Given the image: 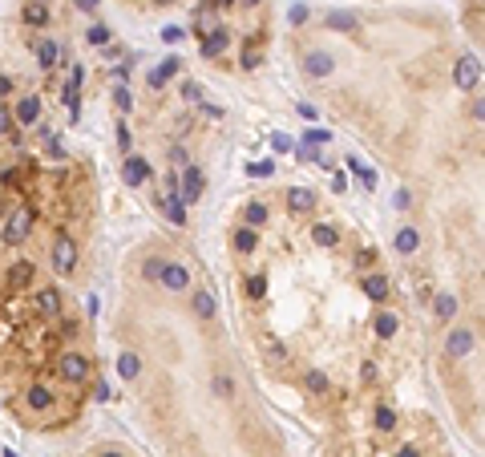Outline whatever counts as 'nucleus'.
I'll return each instance as SVG.
<instances>
[{
  "label": "nucleus",
  "mask_w": 485,
  "mask_h": 457,
  "mask_svg": "<svg viewBox=\"0 0 485 457\" xmlns=\"http://www.w3.org/2000/svg\"><path fill=\"white\" fill-rule=\"evenodd\" d=\"M77 259H81L77 239H73L69 231H57V235H53V251H48V263H53V271H57V276H73Z\"/></svg>",
  "instance_id": "obj_1"
},
{
  "label": "nucleus",
  "mask_w": 485,
  "mask_h": 457,
  "mask_svg": "<svg viewBox=\"0 0 485 457\" xmlns=\"http://www.w3.org/2000/svg\"><path fill=\"white\" fill-rule=\"evenodd\" d=\"M32 227H37V207L32 202H20L8 219H4V243L16 247V243H25L32 235Z\"/></svg>",
  "instance_id": "obj_2"
},
{
  "label": "nucleus",
  "mask_w": 485,
  "mask_h": 457,
  "mask_svg": "<svg viewBox=\"0 0 485 457\" xmlns=\"http://www.w3.org/2000/svg\"><path fill=\"white\" fill-rule=\"evenodd\" d=\"M57 376L69 380V385H85L89 380V356L81 348H65L61 356H57Z\"/></svg>",
  "instance_id": "obj_3"
},
{
  "label": "nucleus",
  "mask_w": 485,
  "mask_h": 457,
  "mask_svg": "<svg viewBox=\"0 0 485 457\" xmlns=\"http://www.w3.org/2000/svg\"><path fill=\"white\" fill-rule=\"evenodd\" d=\"M453 82L457 89H477L481 85V57L477 53H465V57H457V65H453Z\"/></svg>",
  "instance_id": "obj_4"
},
{
  "label": "nucleus",
  "mask_w": 485,
  "mask_h": 457,
  "mask_svg": "<svg viewBox=\"0 0 485 457\" xmlns=\"http://www.w3.org/2000/svg\"><path fill=\"white\" fill-rule=\"evenodd\" d=\"M477 348V336L473 328H449V340H445V356L449 360H465L469 352Z\"/></svg>",
  "instance_id": "obj_5"
},
{
  "label": "nucleus",
  "mask_w": 485,
  "mask_h": 457,
  "mask_svg": "<svg viewBox=\"0 0 485 457\" xmlns=\"http://www.w3.org/2000/svg\"><path fill=\"white\" fill-rule=\"evenodd\" d=\"M150 174H154V170H150V162H146L142 154H126V162H122V182H126V186L138 191V186L150 182Z\"/></svg>",
  "instance_id": "obj_6"
},
{
  "label": "nucleus",
  "mask_w": 485,
  "mask_h": 457,
  "mask_svg": "<svg viewBox=\"0 0 485 457\" xmlns=\"http://www.w3.org/2000/svg\"><path fill=\"white\" fill-rule=\"evenodd\" d=\"M202 186H207L202 170H198V166H182V191H178V202H182V207H186V202H198V198H202Z\"/></svg>",
  "instance_id": "obj_7"
},
{
  "label": "nucleus",
  "mask_w": 485,
  "mask_h": 457,
  "mask_svg": "<svg viewBox=\"0 0 485 457\" xmlns=\"http://www.w3.org/2000/svg\"><path fill=\"white\" fill-rule=\"evenodd\" d=\"M304 73L307 77H332V73H336V57L328 49H311L304 57Z\"/></svg>",
  "instance_id": "obj_8"
},
{
  "label": "nucleus",
  "mask_w": 485,
  "mask_h": 457,
  "mask_svg": "<svg viewBox=\"0 0 485 457\" xmlns=\"http://www.w3.org/2000/svg\"><path fill=\"white\" fill-rule=\"evenodd\" d=\"M158 283L166 288V292H186V288H190V271H186L182 263H170V259H166V267H162Z\"/></svg>",
  "instance_id": "obj_9"
},
{
  "label": "nucleus",
  "mask_w": 485,
  "mask_h": 457,
  "mask_svg": "<svg viewBox=\"0 0 485 457\" xmlns=\"http://www.w3.org/2000/svg\"><path fill=\"white\" fill-rule=\"evenodd\" d=\"M41 114H45V105H41V98L37 94H29V98H20L16 101V126H37L41 122Z\"/></svg>",
  "instance_id": "obj_10"
},
{
  "label": "nucleus",
  "mask_w": 485,
  "mask_h": 457,
  "mask_svg": "<svg viewBox=\"0 0 485 457\" xmlns=\"http://www.w3.org/2000/svg\"><path fill=\"white\" fill-rule=\"evenodd\" d=\"M32 304H37V311L48 316V320H57V316H61V292H57V288H37Z\"/></svg>",
  "instance_id": "obj_11"
},
{
  "label": "nucleus",
  "mask_w": 485,
  "mask_h": 457,
  "mask_svg": "<svg viewBox=\"0 0 485 457\" xmlns=\"http://www.w3.org/2000/svg\"><path fill=\"white\" fill-rule=\"evenodd\" d=\"M231 45V29H223V25H214L207 37H202V57H223V49Z\"/></svg>",
  "instance_id": "obj_12"
},
{
  "label": "nucleus",
  "mask_w": 485,
  "mask_h": 457,
  "mask_svg": "<svg viewBox=\"0 0 485 457\" xmlns=\"http://www.w3.org/2000/svg\"><path fill=\"white\" fill-rule=\"evenodd\" d=\"M178 69H182V61H178V57H166L162 65H154V69H150L146 85H150V89H162V85H166V82H170V77L178 73Z\"/></svg>",
  "instance_id": "obj_13"
},
{
  "label": "nucleus",
  "mask_w": 485,
  "mask_h": 457,
  "mask_svg": "<svg viewBox=\"0 0 485 457\" xmlns=\"http://www.w3.org/2000/svg\"><path fill=\"white\" fill-rule=\"evenodd\" d=\"M25 405L32 408V413H45V408H53V389L48 385H29V392H25Z\"/></svg>",
  "instance_id": "obj_14"
},
{
  "label": "nucleus",
  "mask_w": 485,
  "mask_h": 457,
  "mask_svg": "<svg viewBox=\"0 0 485 457\" xmlns=\"http://www.w3.org/2000/svg\"><path fill=\"white\" fill-rule=\"evenodd\" d=\"M323 25H328V29H336V33H360V17H356V13H328V17H323Z\"/></svg>",
  "instance_id": "obj_15"
},
{
  "label": "nucleus",
  "mask_w": 485,
  "mask_h": 457,
  "mask_svg": "<svg viewBox=\"0 0 485 457\" xmlns=\"http://www.w3.org/2000/svg\"><path fill=\"white\" fill-rule=\"evenodd\" d=\"M190 304H194V316H198V320H210V316L219 311V300H214V292H210V288H198Z\"/></svg>",
  "instance_id": "obj_16"
},
{
  "label": "nucleus",
  "mask_w": 485,
  "mask_h": 457,
  "mask_svg": "<svg viewBox=\"0 0 485 457\" xmlns=\"http://www.w3.org/2000/svg\"><path fill=\"white\" fill-rule=\"evenodd\" d=\"M388 292H392V283H388V279L380 276V271H372V276L364 279V295H368L372 304H384Z\"/></svg>",
  "instance_id": "obj_17"
},
{
  "label": "nucleus",
  "mask_w": 485,
  "mask_h": 457,
  "mask_svg": "<svg viewBox=\"0 0 485 457\" xmlns=\"http://www.w3.org/2000/svg\"><path fill=\"white\" fill-rule=\"evenodd\" d=\"M29 283H32V263L29 259H16L13 267H8V288H13V292H25Z\"/></svg>",
  "instance_id": "obj_18"
},
{
  "label": "nucleus",
  "mask_w": 485,
  "mask_h": 457,
  "mask_svg": "<svg viewBox=\"0 0 485 457\" xmlns=\"http://www.w3.org/2000/svg\"><path fill=\"white\" fill-rule=\"evenodd\" d=\"M20 17H25L29 29H45V25H48V4H45V0H29Z\"/></svg>",
  "instance_id": "obj_19"
},
{
  "label": "nucleus",
  "mask_w": 485,
  "mask_h": 457,
  "mask_svg": "<svg viewBox=\"0 0 485 457\" xmlns=\"http://www.w3.org/2000/svg\"><path fill=\"white\" fill-rule=\"evenodd\" d=\"M37 61H41V69H45V73H53V69H57V61H61V45H57L53 37H48V41H41V45H37Z\"/></svg>",
  "instance_id": "obj_20"
},
{
  "label": "nucleus",
  "mask_w": 485,
  "mask_h": 457,
  "mask_svg": "<svg viewBox=\"0 0 485 457\" xmlns=\"http://www.w3.org/2000/svg\"><path fill=\"white\" fill-rule=\"evenodd\" d=\"M287 207L295 214L311 211V207H316V191H307V186H291V191H287Z\"/></svg>",
  "instance_id": "obj_21"
},
{
  "label": "nucleus",
  "mask_w": 485,
  "mask_h": 457,
  "mask_svg": "<svg viewBox=\"0 0 485 457\" xmlns=\"http://www.w3.org/2000/svg\"><path fill=\"white\" fill-rule=\"evenodd\" d=\"M117 376H122V380H138V376H142V356H138V352H122V356H117Z\"/></svg>",
  "instance_id": "obj_22"
},
{
  "label": "nucleus",
  "mask_w": 485,
  "mask_h": 457,
  "mask_svg": "<svg viewBox=\"0 0 485 457\" xmlns=\"http://www.w3.org/2000/svg\"><path fill=\"white\" fill-rule=\"evenodd\" d=\"M344 162H348V170H352L356 179L364 182V191H376V182H380V179H376V170H372V166H364L360 158H356V154H348Z\"/></svg>",
  "instance_id": "obj_23"
},
{
  "label": "nucleus",
  "mask_w": 485,
  "mask_h": 457,
  "mask_svg": "<svg viewBox=\"0 0 485 457\" xmlns=\"http://www.w3.org/2000/svg\"><path fill=\"white\" fill-rule=\"evenodd\" d=\"M396 328H401V320H396L392 311H376V320H372V332H376L380 340H392V336H396Z\"/></svg>",
  "instance_id": "obj_24"
},
{
  "label": "nucleus",
  "mask_w": 485,
  "mask_h": 457,
  "mask_svg": "<svg viewBox=\"0 0 485 457\" xmlns=\"http://www.w3.org/2000/svg\"><path fill=\"white\" fill-rule=\"evenodd\" d=\"M311 239H316V247L332 251V247H340V231L332 227V223H316V227H311Z\"/></svg>",
  "instance_id": "obj_25"
},
{
  "label": "nucleus",
  "mask_w": 485,
  "mask_h": 457,
  "mask_svg": "<svg viewBox=\"0 0 485 457\" xmlns=\"http://www.w3.org/2000/svg\"><path fill=\"white\" fill-rule=\"evenodd\" d=\"M433 316L441 320V324H449L453 316H457V295H449V292H441L433 300Z\"/></svg>",
  "instance_id": "obj_26"
},
{
  "label": "nucleus",
  "mask_w": 485,
  "mask_h": 457,
  "mask_svg": "<svg viewBox=\"0 0 485 457\" xmlns=\"http://www.w3.org/2000/svg\"><path fill=\"white\" fill-rule=\"evenodd\" d=\"M392 247L401 251V255H413L420 247V235H417V227H401L396 231V239H392Z\"/></svg>",
  "instance_id": "obj_27"
},
{
  "label": "nucleus",
  "mask_w": 485,
  "mask_h": 457,
  "mask_svg": "<svg viewBox=\"0 0 485 457\" xmlns=\"http://www.w3.org/2000/svg\"><path fill=\"white\" fill-rule=\"evenodd\" d=\"M210 29H214V0H202V8L194 13V33L207 37Z\"/></svg>",
  "instance_id": "obj_28"
},
{
  "label": "nucleus",
  "mask_w": 485,
  "mask_h": 457,
  "mask_svg": "<svg viewBox=\"0 0 485 457\" xmlns=\"http://www.w3.org/2000/svg\"><path fill=\"white\" fill-rule=\"evenodd\" d=\"M158 202H162V211H166V219H170V223H178V227H186V207L178 202V195H162Z\"/></svg>",
  "instance_id": "obj_29"
},
{
  "label": "nucleus",
  "mask_w": 485,
  "mask_h": 457,
  "mask_svg": "<svg viewBox=\"0 0 485 457\" xmlns=\"http://www.w3.org/2000/svg\"><path fill=\"white\" fill-rule=\"evenodd\" d=\"M263 223H267V207H263V202H247V207H242V227L259 231Z\"/></svg>",
  "instance_id": "obj_30"
},
{
  "label": "nucleus",
  "mask_w": 485,
  "mask_h": 457,
  "mask_svg": "<svg viewBox=\"0 0 485 457\" xmlns=\"http://www.w3.org/2000/svg\"><path fill=\"white\" fill-rule=\"evenodd\" d=\"M85 41H89L93 49H110V41H113L110 25H89V29H85Z\"/></svg>",
  "instance_id": "obj_31"
},
{
  "label": "nucleus",
  "mask_w": 485,
  "mask_h": 457,
  "mask_svg": "<svg viewBox=\"0 0 485 457\" xmlns=\"http://www.w3.org/2000/svg\"><path fill=\"white\" fill-rule=\"evenodd\" d=\"M259 247V235L251 227H239L235 231V251H242V255H251V251H255Z\"/></svg>",
  "instance_id": "obj_32"
},
{
  "label": "nucleus",
  "mask_w": 485,
  "mask_h": 457,
  "mask_svg": "<svg viewBox=\"0 0 485 457\" xmlns=\"http://www.w3.org/2000/svg\"><path fill=\"white\" fill-rule=\"evenodd\" d=\"M372 421H376V429H380V433H392V429H396V413H392L388 405H376Z\"/></svg>",
  "instance_id": "obj_33"
},
{
  "label": "nucleus",
  "mask_w": 485,
  "mask_h": 457,
  "mask_svg": "<svg viewBox=\"0 0 485 457\" xmlns=\"http://www.w3.org/2000/svg\"><path fill=\"white\" fill-rule=\"evenodd\" d=\"M304 389H307V392H328V376H323L320 368H307V376H304Z\"/></svg>",
  "instance_id": "obj_34"
},
{
  "label": "nucleus",
  "mask_w": 485,
  "mask_h": 457,
  "mask_svg": "<svg viewBox=\"0 0 485 457\" xmlns=\"http://www.w3.org/2000/svg\"><path fill=\"white\" fill-rule=\"evenodd\" d=\"M259 65H263V49H259V45H247L239 57V69H259Z\"/></svg>",
  "instance_id": "obj_35"
},
{
  "label": "nucleus",
  "mask_w": 485,
  "mask_h": 457,
  "mask_svg": "<svg viewBox=\"0 0 485 457\" xmlns=\"http://www.w3.org/2000/svg\"><path fill=\"white\" fill-rule=\"evenodd\" d=\"M247 174H251V179H271L275 174V158H259V162H251L247 166Z\"/></svg>",
  "instance_id": "obj_36"
},
{
  "label": "nucleus",
  "mask_w": 485,
  "mask_h": 457,
  "mask_svg": "<svg viewBox=\"0 0 485 457\" xmlns=\"http://www.w3.org/2000/svg\"><path fill=\"white\" fill-rule=\"evenodd\" d=\"M328 142H332V130H323V126H311L304 134V146H328Z\"/></svg>",
  "instance_id": "obj_37"
},
{
  "label": "nucleus",
  "mask_w": 485,
  "mask_h": 457,
  "mask_svg": "<svg viewBox=\"0 0 485 457\" xmlns=\"http://www.w3.org/2000/svg\"><path fill=\"white\" fill-rule=\"evenodd\" d=\"M271 150H275V158H279V154H291V150H295V142H291L283 130H275L271 134Z\"/></svg>",
  "instance_id": "obj_38"
},
{
  "label": "nucleus",
  "mask_w": 485,
  "mask_h": 457,
  "mask_svg": "<svg viewBox=\"0 0 485 457\" xmlns=\"http://www.w3.org/2000/svg\"><path fill=\"white\" fill-rule=\"evenodd\" d=\"M247 295H251V300H263V295H267V276H251L247 279Z\"/></svg>",
  "instance_id": "obj_39"
},
{
  "label": "nucleus",
  "mask_w": 485,
  "mask_h": 457,
  "mask_svg": "<svg viewBox=\"0 0 485 457\" xmlns=\"http://www.w3.org/2000/svg\"><path fill=\"white\" fill-rule=\"evenodd\" d=\"M162 267H166V259H162V255H150V259L142 263V276H146V279H158V276H162Z\"/></svg>",
  "instance_id": "obj_40"
},
{
  "label": "nucleus",
  "mask_w": 485,
  "mask_h": 457,
  "mask_svg": "<svg viewBox=\"0 0 485 457\" xmlns=\"http://www.w3.org/2000/svg\"><path fill=\"white\" fill-rule=\"evenodd\" d=\"M113 105H117L122 114H129V110H134V98H129L126 85H117V89H113Z\"/></svg>",
  "instance_id": "obj_41"
},
{
  "label": "nucleus",
  "mask_w": 485,
  "mask_h": 457,
  "mask_svg": "<svg viewBox=\"0 0 485 457\" xmlns=\"http://www.w3.org/2000/svg\"><path fill=\"white\" fill-rule=\"evenodd\" d=\"M287 25H295V29L307 25V4H291V8H287Z\"/></svg>",
  "instance_id": "obj_42"
},
{
  "label": "nucleus",
  "mask_w": 485,
  "mask_h": 457,
  "mask_svg": "<svg viewBox=\"0 0 485 457\" xmlns=\"http://www.w3.org/2000/svg\"><path fill=\"white\" fill-rule=\"evenodd\" d=\"M178 94H182V101H202V85H198V82H182Z\"/></svg>",
  "instance_id": "obj_43"
},
{
  "label": "nucleus",
  "mask_w": 485,
  "mask_h": 457,
  "mask_svg": "<svg viewBox=\"0 0 485 457\" xmlns=\"http://www.w3.org/2000/svg\"><path fill=\"white\" fill-rule=\"evenodd\" d=\"M182 37H186V29H182V25H166V29H162V41H166V45H178Z\"/></svg>",
  "instance_id": "obj_44"
},
{
  "label": "nucleus",
  "mask_w": 485,
  "mask_h": 457,
  "mask_svg": "<svg viewBox=\"0 0 485 457\" xmlns=\"http://www.w3.org/2000/svg\"><path fill=\"white\" fill-rule=\"evenodd\" d=\"M392 207H396V211H408V207H413V191H408V186H401V191L392 195Z\"/></svg>",
  "instance_id": "obj_45"
},
{
  "label": "nucleus",
  "mask_w": 485,
  "mask_h": 457,
  "mask_svg": "<svg viewBox=\"0 0 485 457\" xmlns=\"http://www.w3.org/2000/svg\"><path fill=\"white\" fill-rule=\"evenodd\" d=\"M8 134H13V110L0 101V138H8Z\"/></svg>",
  "instance_id": "obj_46"
},
{
  "label": "nucleus",
  "mask_w": 485,
  "mask_h": 457,
  "mask_svg": "<svg viewBox=\"0 0 485 457\" xmlns=\"http://www.w3.org/2000/svg\"><path fill=\"white\" fill-rule=\"evenodd\" d=\"M214 392H219V397H231V392H235V380H231L226 373H219L214 376Z\"/></svg>",
  "instance_id": "obj_47"
},
{
  "label": "nucleus",
  "mask_w": 485,
  "mask_h": 457,
  "mask_svg": "<svg viewBox=\"0 0 485 457\" xmlns=\"http://www.w3.org/2000/svg\"><path fill=\"white\" fill-rule=\"evenodd\" d=\"M170 166H174V170L190 166V158H186V150H182V146H170Z\"/></svg>",
  "instance_id": "obj_48"
},
{
  "label": "nucleus",
  "mask_w": 485,
  "mask_h": 457,
  "mask_svg": "<svg viewBox=\"0 0 485 457\" xmlns=\"http://www.w3.org/2000/svg\"><path fill=\"white\" fill-rule=\"evenodd\" d=\"M332 191H336V195H348V174H344V170H332Z\"/></svg>",
  "instance_id": "obj_49"
},
{
  "label": "nucleus",
  "mask_w": 485,
  "mask_h": 457,
  "mask_svg": "<svg viewBox=\"0 0 485 457\" xmlns=\"http://www.w3.org/2000/svg\"><path fill=\"white\" fill-rule=\"evenodd\" d=\"M117 146L126 150V154H129V146H134V134H129V126H126V122L117 126Z\"/></svg>",
  "instance_id": "obj_50"
},
{
  "label": "nucleus",
  "mask_w": 485,
  "mask_h": 457,
  "mask_svg": "<svg viewBox=\"0 0 485 457\" xmlns=\"http://www.w3.org/2000/svg\"><path fill=\"white\" fill-rule=\"evenodd\" d=\"M295 110H299V117H304V122H316V105H311V101H299V105H295Z\"/></svg>",
  "instance_id": "obj_51"
},
{
  "label": "nucleus",
  "mask_w": 485,
  "mask_h": 457,
  "mask_svg": "<svg viewBox=\"0 0 485 457\" xmlns=\"http://www.w3.org/2000/svg\"><path fill=\"white\" fill-rule=\"evenodd\" d=\"M263 344H267V352H271L275 360H283V356H287V348H283V344H279V340H271V336H267V340H263Z\"/></svg>",
  "instance_id": "obj_52"
},
{
  "label": "nucleus",
  "mask_w": 485,
  "mask_h": 457,
  "mask_svg": "<svg viewBox=\"0 0 485 457\" xmlns=\"http://www.w3.org/2000/svg\"><path fill=\"white\" fill-rule=\"evenodd\" d=\"M129 61H122V65H113V77H117V85H126V77H129Z\"/></svg>",
  "instance_id": "obj_53"
},
{
  "label": "nucleus",
  "mask_w": 485,
  "mask_h": 457,
  "mask_svg": "<svg viewBox=\"0 0 485 457\" xmlns=\"http://www.w3.org/2000/svg\"><path fill=\"white\" fill-rule=\"evenodd\" d=\"M93 397H97V401H110L113 392H110V385H105V380H97V385H93Z\"/></svg>",
  "instance_id": "obj_54"
},
{
  "label": "nucleus",
  "mask_w": 485,
  "mask_h": 457,
  "mask_svg": "<svg viewBox=\"0 0 485 457\" xmlns=\"http://www.w3.org/2000/svg\"><path fill=\"white\" fill-rule=\"evenodd\" d=\"M396 457H420V449H417V445H401V449H396Z\"/></svg>",
  "instance_id": "obj_55"
},
{
  "label": "nucleus",
  "mask_w": 485,
  "mask_h": 457,
  "mask_svg": "<svg viewBox=\"0 0 485 457\" xmlns=\"http://www.w3.org/2000/svg\"><path fill=\"white\" fill-rule=\"evenodd\" d=\"M8 94H13V82H8V77L0 73V98H8Z\"/></svg>",
  "instance_id": "obj_56"
},
{
  "label": "nucleus",
  "mask_w": 485,
  "mask_h": 457,
  "mask_svg": "<svg viewBox=\"0 0 485 457\" xmlns=\"http://www.w3.org/2000/svg\"><path fill=\"white\" fill-rule=\"evenodd\" d=\"M73 4H77L81 13H93V8H97V0H73Z\"/></svg>",
  "instance_id": "obj_57"
},
{
  "label": "nucleus",
  "mask_w": 485,
  "mask_h": 457,
  "mask_svg": "<svg viewBox=\"0 0 485 457\" xmlns=\"http://www.w3.org/2000/svg\"><path fill=\"white\" fill-rule=\"evenodd\" d=\"M97 457H126V453H122V449H101Z\"/></svg>",
  "instance_id": "obj_58"
},
{
  "label": "nucleus",
  "mask_w": 485,
  "mask_h": 457,
  "mask_svg": "<svg viewBox=\"0 0 485 457\" xmlns=\"http://www.w3.org/2000/svg\"><path fill=\"white\" fill-rule=\"evenodd\" d=\"M0 457H20V453H16V449H0Z\"/></svg>",
  "instance_id": "obj_59"
},
{
  "label": "nucleus",
  "mask_w": 485,
  "mask_h": 457,
  "mask_svg": "<svg viewBox=\"0 0 485 457\" xmlns=\"http://www.w3.org/2000/svg\"><path fill=\"white\" fill-rule=\"evenodd\" d=\"M223 4H235V0H214V8H223Z\"/></svg>",
  "instance_id": "obj_60"
},
{
  "label": "nucleus",
  "mask_w": 485,
  "mask_h": 457,
  "mask_svg": "<svg viewBox=\"0 0 485 457\" xmlns=\"http://www.w3.org/2000/svg\"><path fill=\"white\" fill-rule=\"evenodd\" d=\"M239 4H242V8H251V4H259V0H239Z\"/></svg>",
  "instance_id": "obj_61"
},
{
  "label": "nucleus",
  "mask_w": 485,
  "mask_h": 457,
  "mask_svg": "<svg viewBox=\"0 0 485 457\" xmlns=\"http://www.w3.org/2000/svg\"><path fill=\"white\" fill-rule=\"evenodd\" d=\"M154 4H174V0H154Z\"/></svg>",
  "instance_id": "obj_62"
}]
</instances>
